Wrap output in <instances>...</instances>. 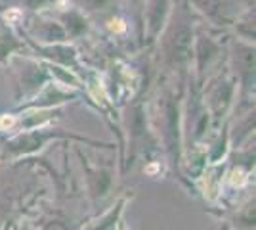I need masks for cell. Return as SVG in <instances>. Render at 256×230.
I'll return each instance as SVG.
<instances>
[{"instance_id": "1", "label": "cell", "mask_w": 256, "mask_h": 230, "mask_svg": "<svg viewBox=\"0 0 256 230\" xmlns=\"http://www.w3.org/2000/svg\"><path fill=\"white\" fill-rule=\"evenodd\" d=\"M12 123H14V119H8V117H6V119L0 121V125H2V127H10Z\"/></svg>"}]
</instances>
